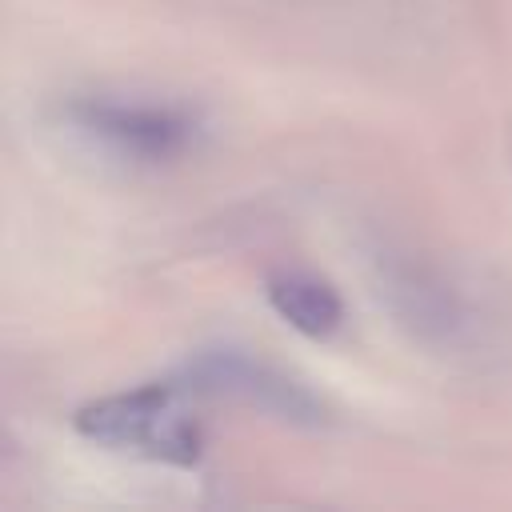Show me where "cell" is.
Instances as JSON below:
<instances>
[{"label": "cell", "instance_id": "obj_2", "mask_svg": "<svg viewBox=\"0 0 512 512\" xmlns=\"http://www.w3.org/2000/svg\"><path fill=\"white\" fill-rule=\"evenodd\" d=\"M64 120L80 136L96 140L100 148L140 164L176 160L188 148H196V136H200L196 112L180 104H160V100L76 96L64 104Z\"/></svg>", "mask_w": 512, "mask_h": 512}, {"label": "cell", "instance_id": "obj_3", "mask_svg": "<svg viewBox=\"0 0 512 512\" xmlns=\"http://www.w3.org/2000/svg\"><path fill=\"white\" fill-rule=\"evenodd\" d=\"M188 380H192L188 388H196V392L240 400V404H248L256 412L288 420V424H320L324 420L320 400L304 384H296L292 376L276 372L272 364L240 356V352H208V356H200L188 368Z\"/></svg>", "mask_w": 512, "mask_h": 512}, {"label": "cell", "instance_id": "obj_1", "mask_svg": "<svg viewBox=\"0 0 512 512\" xmlns=\"http://www.w3.org/2000/svg\"><path fill=\"white\" fill-rule=\"evenodd\" d=\"M188 384L172 380H152L136 384L124 392L96 396L76 408L72 424L84 440L116 448V452H136L160 464L192 468L200 460V424L188 412Z\"/></svg>", "mask_w": 512, "mask_h": 512}, {"label": "cell", "instance_id": "obj_4", "mask_svg": "<svg viewBox=\"0 0 512 512\" xmlns=\"http://www.w3.org/2000/svg\"><path fill=\"white\" fill-rule=\"evenodd\" d=\"M264 296H268V308L300 336L308 340H328L340 332L344 324V300L340 292L316 276V272H304V268H280L264 280Z\"/></svg>", "mask_w": 512, "mask_h": 512}]
</instances>
